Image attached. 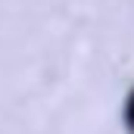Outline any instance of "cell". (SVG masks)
<instances>
[{
	"instance_id": "6da1fadb",
	"label": "cell",
	"mask_w": 134,
	"mask_h": 134,
	"mask_svg": "<svg viewBox=\"0 0 134 134\" xmlns=\"http://www.w3.org/2000/svg\"><path fill=\"white\" fill-rule=\"evenodd\" d=\"M125 125L134 131V91L128 94V100H125Z\"/></svg>"
}]
</instances>
